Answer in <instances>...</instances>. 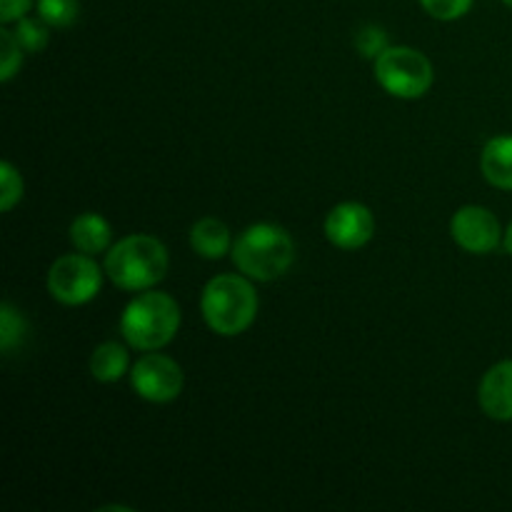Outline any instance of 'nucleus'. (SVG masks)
Wrapping results in <instances>:
<instances>
[{
    "label": "nucleus",
    "instance_id": "obj_17",
    "mask_svg": "<svg viewBox=\"0 0 512 512\" xmlns=\"http://www.w3.org/2000/svg\"><path fill=\"white\" fill-rule=\"evenodd\" d=\"M38 15L50 28H70L80 15L78 0H38Z\"/></svg>",
    "mask_w": 512,
    "mask_h": 512
},
{
    "label": "nucleus",
    "instance_id": "obj_9",
    "mask_svg": "<svg viewBox=\"0 0 512 512\" xmlns=\"http://www.w3.org/2000/svg\"><path fill=\"white\" fill-rule=\"evenodd\" d=\"M375 233V218L368 205L340 203L325 218V238L340 250H358L370 243Z\"/></svg>",
    "mask_w": 512,
    "mask_h": 512
},
{
    "label": "nucleus",
    "instance_id": "obj_23",
    "mask_svg": "<svg viewBox=\"0 0 512 512\" xmlns=\"http://www.w3.org/2000/svg\"><path fill=\"white\" fill-rule=\"evenodd\" d=\"M505 250L512 255V223H510V228L505 230Z\"/></svg>",
    "mask_w": 512,
    "mask_h": 512
},
{
    "label": "nucleus",
    "instance_id": "obj_18",
    "mask_svg": "<svg viewBox=\"0 0 512 512\" xmlns=\"http://www.w3.org/2000/svg\"><path fill=\"white\" fill-rule=\"evenodd\" d=\"M23 198V178H20L18 170L13 168V163H0V210L8 213Z\"/></svg>",
    "mask_w": 512,
    "mask_h": 512
},
{
    "label": "nucleus",
    "instance_id": "obj_3",
    "mask_svg": "<svg viewBox=\"0 0 512 512\" xmlns=\"http://www.w3.org/2000/svg\"><path fill=\"white\" fill-rule=\"evenodd\" d=\"M168 248L153 235L135 233L115 243L105 255V273L123 290H148L168 273Z\"/></svg>",
    "mask_w": 512,
    "mask_h": 512
},
{
    "label": "nucleus",
    "instance_id": "obj_7",
    "mask_svg": "<svg viewBox=\"0 0 512 512\" xmlns=\"http://www.w3.org/2000/svg\"><path fill=\"white\" fill-rule=\"evenodd\" d=\"M130 383H133L135 393L148 403H173L183 393L185 375L173 358L150 350L133 365Z\"/></svg>",
    "mask_w": 512,
    "mask_h": 512
},
{
    "label": "nucleus",
    "instance_id": "obj_14",
    "mask_svg": "<svg viewBox=\"0 0 512 512\" xmlns=\"http://www.w3.org/2000/svg\"><path fill=\"white\" fill-rule=\"evenodd\" d=\"M90 373L98 383H118L128 373V350L120 343H103L93 350Z\"/></svg>",
    "mask_w": 512,
    "mask_h": 512
},
{
    "label": "nucleus",
    "instance_id": "obj_20",
    "mask_svg": "<svg viewBox=\"0 0 512 512\" xmlns=\"http://www.w3.org/2000/svg\"><path fill=\"white\" fill-rule=\"evenodd\" d=\"M420 5L435 20H458L473 8V0H420Z\"/></svg>",
    "mask_w": 512,
    "mask_h": 512
},
{
    "label": "nucleus",
    "instance_id": "obj_5",
    "mask_svg": "<svg viewBox=\"0 0 512 512\" xmlns=\"http://www.w3.org/2000/svg\"><path fill=\"white\" fill-rule=\"evenodd\" d=\"M375 80L393 98H423L433 88V63L428 60V55L408 48V45H388L375 58Z\"/></svg>",
    "mask_w": 512,
    "mask_h": 512
},
{
    "label": "nucleus",
    "instance_id": "obj_4",
    "mask_svg": "<svg viewBox=\"0 0 512 512\" xmlns=\"http://www.w3.org/2000/svg\"><path fill=\"white\" fill-rule=\"evenodd\" d=\"M180 328V308L168 293H140L130 300L120 318V333L135 350H160Z\"/></svg>",
    "mask_w": 512,
    "mask_h": 512
},
{
    "label": "nucleus",
    "instance_id": "obj_16",
    "mask_svg": "<svg viewBox=\"0 0 512 512\" xmlns=\"http://www.w3.org/2000/svg\"><path fill=\"white\" fill-rule=\"evenodd\" d=\"M13 35L25 53H40V50H45V45H48V40H50L48 23H45L43 18L15 20Z\"/></svg>",
    "mask_w": 512,
    "mask_h": 512
},
{
    "label": "nucleus",
    "instance_id": "obj_22",
    "mask_svg": "<svg viewBox=\"0 0 512 512\" xmlns=\"http://www.w3.org/2000/svg\"><path fill=\"white\" fill-rule=\"evenodd\" d=\"M30 8H33V0H0V23H15V20L25 18Z\"/></svg>",
    "mask_w": 512,
    "mask_h": 512
},
{
    "label": "nucleus",
    "instance_id": "obj_11",
    "mask_svg": "<svg viewBox=\"0 0 512 512\" xmlns=\"http://www.w3.org/2000/svg\"><path fill=\"white\" fill-rule=\"evenodd\" d=\"M113 238L110 223L98 213H83L73 220L70 225V243L78 253L85 255H98L105 253Z\"/></svg>",
    "mask_w": 512,
    "mask_h": 512
},
{
    "label": "nucleus",
    "instance_id": "obj_13",
    "mask_svg": "<svg viewBox=\"0 0 512 512\" xmlns=\"http://www.w3.org/2000/svg\"><path fill=\"white\" fill-rule=\"evenodd\" d=\"M190 245L200 258L220 260L223 255L233 253L230 245V228L218 218H200L190 230Z\"/></svg>",
    "mask_w": 512,
    "mask_h": 512
},
{
    "label": "nucleus",
    "instance_id": "obj_21",
    "mask_svg": "<svg viewBox=\"0 0 512 512\" xmlns=\"http://www.w3.org/2000/svg\"><path fill=\"white\" fill-rule=\"evenodd\" d=\"M355 43H358V50L365 55V58H378V55L388 48V40H385L383 28H375V25H368V28L360 30Z\"/></svg>",
    "mask_w": 512,
    "mask_h": 512
},
{
    "label": "nucleus",
    "instance_id": "obj_24",
    "mask_svg": "<svg viewBox=\"0 0 512 512\" xmlns=\"http://www.w3.org/2000/svg\"><path fill=\"white\" fill-rule=\"evenodd\" d=\"M503 3H505V5H510V8H512V0H503Z\"/></svg>",
    "mask_w": 512,
    "mask_h": 512
},
{
    "label": "nucleus",
    "instance_id": "obj_8",
    "mask_svg": "<svg viewBox=\"0 0 512 512\" xmlns=\"http://www.w3.org/2000/svg\"><path fill=\"white\" fill-rule=\"evenodd\" d=\"M450 235L463 250L473 255L493 253L503 238V228L495 213L480 205H465L450 220Z\"/></svg>",
    "mask_w": 512,
    "mask_h": 512
},
{
    "label": "nucleus",
    "instance_id": "obj_15",
    "mask_svg": "<svg viewBox=\"0 0 512 512\" xmlns=\"http://www.w3.org/2000/svg\"><path fill=\"white\" fill-rule=\"evenodd\" d=\"M25 333H28V323H25L23 315L10 303L0 305V350H3V355L13 353L23 343Z\"/></svg>",
    "mask_w": 512,
    "mask_h": 512
},
{
    "label": "nucleus",
    "instance_id": "obj_19",
    "mask_svg": "<svg viewBox=\"0 0 512 512\" xmlns=\"http://www.w3.org/2000/svg\"><path fill=\"white\" fill-rule=\"evenodd\" d=\"M0 50H3V58H0V80L10 83L13 75L20 70V63H23V48L15 40L13 30H0Z\"/></svg>",
    "mask_w": 512,
    "mask_h": 512
},
{
    "label": "nucleus",
    "instance_id": "obj_2",
    "mask_svg": "<svg viewBox=\"0 0 512 512\" xmlns=\"http://www.w3.org/2000/svg\"><path fill=\"white\" fill-rule=\"evenodd\" d=\"M200 313L215 335L235 338L255 323L258 293L243 275H218L203 288Z\"/></svg>",
    "mask_w": 512,
    "mask_h": 512
},
{
    "label": "nucleus",
    "instance_id": "obj_10",
    "mask_svg": "<svg viewBox=\"0 0 512 512\" xmlns=\"http://www.w3.org/2000/svg\"><path fill=\"white\" fill-rule=\"evenodd\" d=\"M478 403L488 418L510 423L512 420V360L495 363L483 375L478 388Z\"/></svg>",
    "mask_w": 512,
    "mask_h": 512
},
{
    "label": "nucleus",
    "instance_id": "obj_6",
    "mask_svg": "<svg viewBox=\"0 0 512 512\" xmlns=\"http://www.w3.org/2000/svg\"><path fill=\"white\" fill-rule=\"evenodd\" d=\"M100 285H103V275H100V268L93 260V255H60L48 270L50 295L58 303L70 305V308L90 303L100 293Z\"/></svg>",
    "mask_w": 512,
    "mask_h": 512
},
{
    "label": "nucleus",
    "instance_id": "obj_1",
    "mask_svg": "<svg viewBox=\"0 0 512 512\" xmlns=\"http://www.w3.org/2000/svg\"><path fill=\"white\" fill-rule=\"evenodd\" d=\"M295 243L290 233L273 223H255L233 243V263L245 278L270 283L290 270Z\"/></svg>",
    "mask_w": 512,
    "mask_h": 512
},
{
    "label": "nucleus",
    "instance_id": "obj_12",
    "mask_svg": "<svg viewBox=\"0 0 512 512\" xmlns=\"http://www.w3.org/2000/svg\"><path fill=\"white\" fill-rule=\"evenodd\" d=\"M480 170L490 185L512 190V135H498L488 140L480 155Z\"/></svg>",
    "mask_w": 512,
    "mask_h": 512
}]
</instances>
